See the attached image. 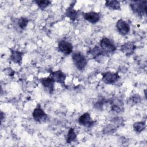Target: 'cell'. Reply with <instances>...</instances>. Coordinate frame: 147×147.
<instances>
[{
  "instance_id": "6da1fadb",
  "label": "cell",
  "mask_w": 147,
  "mask_h": 147,
  "mask_svg": "<svg viewBox=\"0 0 147 147\" xmlns=\"http://www.w3.org/2000/svg\"><path fill=\"white\" fill-rule=\"evenodd\" d=\"M72 59L75 67L80 71L83 70L87 65V59L80 52H74L72 55Z\"/></svg>"
},
{
  "instance_id": "7a4b0ae2",
  "label": "cell",
  "mask_w": 147,
  "mask_h": 147,
  "mask_svg": "<svg viewBox=\"0 0 147 147\" xmlns=\"http://www.w3.org/2000/svg\"><path fill=\"white\" fill-rule=\"evenodd\" d=\"M146 1H133L130 6L132 11L138 16H143L146 13Z\"/></svg>"
},
{
  "instance_id": "3957f363",
  "label": "cell",
  "mask_w": 147,
  "mask_h": 147,
  "mask_svg": "<svg viewBox=\"0 0 147 147\" xmlns=\"http://www.w3.org/2000/svg\"><path fill=\"white\" fill-rule=\"evenodd\" d=\"M101 49L106 53H112L116 50V46L110 39L107 37L102 38L99 42Z\"/></svg>"
},
{
  "instance_id": "277c9868",
  "label": "cell",
  "mask_w": 147,
  "mask_h": 147,
  "mask_svg": "<svg viewBox=\"0 0 147 147\" xmlns=\"http://www.w3.org/2000/svg\"><path fill=\"white\" fill-rule=\"evenodd\" d=\"M120 76L118 72H106L102 74V80L107 84H113L115 83L119 79Z\"/></svg>"
},
{
  "instance_id": "5b68a950",
  "label": "cell",
  "mask_w": 147,
  "mask_h": 147,
  "mask_svg": "<svg viewBox=\"0 0 147 147\" xmlns=\"http://www.w3.org/2000/svg\"><path fill=\"white\" fill-rule=\"evenodd\" d=\"M57 48L59 51L66 55H69L73 51V46L72 44L65 40L60 41Z\"/></svg>"
},
{
  "instance_id": "8992f818",
  "label": "cell",
  "mask_w": 147,
  "mask_h": 147,
  "mask_svg": "<svg viewBox=\"0 0 147 147\" xmlns=\"http://www.w3.org/2000/svg\"><path fill=\"white\" fill-rule=\"evenodd\" d=\"M79 123L86 127H91L92 126L95 122L92 119L90 114L88 113H84L78 119Z\"/></svg>"
},
{
  "instance_id": "52a82bcc",
  "label": "cell",
  "mask_w": 147,
  "mask_h": 147,
  "mask_svg": "<svg viewBox=\"0 0 147 147\" xmlns=\"http://www.w3.org/2000/svg\"><path fill=\"white\" fill-rule=\"evenodd\" d=\"M116 27L118 32L121 35H126L130 32L129 24L122 19H120L117 21L116 24Z\"/></svg>"
},
{
  "instance_id": "ba28073f",
  "label": "cell",
  "mask_w": 147,
  "mask_h": 147,
  "mask_svg": "<svg viewBox=\"0 0 147 147\" xmlns=\"http://www.w3.org/2000/svg\"><path fill=\"white\" fill-rule=\"evenodd\" d=\"M33 119L37 122H41L45 121L47 119V115L41 107H38L34 109L32 113Z\"/></svg>"
},
{
  "instance_id": "9c48e42d",
  "label": "cell",
  "mask_w": 147,
  "mask_h": 147,
  "mask_svg": "<svg viewBox=\"0 0 147 147\" xmlns=\"http://www.w3.org/2000/svg\"><path fill=\"white\" fill-rule=\"evenodd\" d=\"M40 82L44 87L46 88L50 93H52L53 91L55 82L51 76L47 78H41L40 79Z\"/></svg>"
},
{
  "instance_id": "30bf717a",
  "label": "cell",
  "mask_w": 147,
  "mask_h": 147,
  "mask_svg": "<svg viewBox=\"0 0 147 147\" xmlns=\"http://www.w3.org/2000/svg\"><path fill=\"white\" fill-rule=\"evenodd\" d=\"M50 76L53 78L55 82L59 83L63 86L65 84L66 75L61 71L58 70L56 71L51 72Z\"/></svg>"
},
{
  "instance_id": "8fae6325",
  "label": "cell",
  "mask_w": 147,
  "mask_h": 147,
  "mask_svg": "<svg viewBox=\"0 0 147 147\" xmlns=\"http://www.w3.org/2000/svg\"><path fill=\"white\" fill-rule=\"evenodd\" d=\"M84 18L86 21L91 24H96L99 21L100 15L97 12L90 11L84 14Z\"/></svg>"
},
{
  "instance_id": "7c38bea8",
  "label": "cell",
  "mask_w": 147,
  "mask_h": 147,
  "mask_svg": "<svg viewBox=\"0 0 147 147\" xmlns=\"http://www.w3.org/2000/svg\"><path fill=\"white\" fill-rule=\"evenodd\" d=\"M75 3H76V1H75L74 2H72L69 5V6L66 9V11H65L66 16L72 21H75L78 17L79 11L78 10H75L74 8V6Z\"/></svg>"
},
{
  "instance_id": "4fadbf2b",
  "label": "cell",
  "mask_w": 147,
  "mask_h": 147,
  "mask_svg": "<svg viewBox=\"0 0 147 147\" xmlns=\"http://www.w3.org/2000/svg\"><path fill=\"white\" fill-rule=\"evenodd\" d=\"M136 48V45L133 42H127L122 45L121 51L126 55L128 56L133 53Z\"/></svg>"
},
{
  "instance_id": "5bb4252c",
  "label": "cell",
  "mask_w": 147,
  "mask_h": 147,
  "mask_svg": "<svg viewBox=\"0 0 147 147\" xmlns=\"http://www.w3.org/2000/svg\"><path fill=\"white\" fill-rule=\"evenodd\" d=\"M23 54L24 53L22 52L11 49V55L10 59L14 63L20 64L22 62Z\"/></svg>"
},
{
  "instance_id": "9a60e30c",
  "label": "cell",
  "mask_w": 147,
  "mask_h": 147,
  "mask_svg": "<svg viewBox=\"0 0 147 147\" xmlns=\"http://www.w3.org/2000/svg\"><path fill=\"white\" fill-rule=\"evenodd\" d=\"M90 53L94 59H96L97 57L101 56H105L107 54L105 51H103L100 47L97 46H95L94 48H92L90 51Z\"/></svg>"
},
{
  "instance_id": "2e32d148",
  "label": "cell",
  "mask_w": 147,
  "mask_h": 147,
  "mask_svg": "<svg viewBox=\"0 0 147 147\" xmlns=\"http://www.w3.org/2000/svg\"><path fill=\"white\" fill-rule=\"evenodd\" d=\"M105 5L110 9L114 10H118L121 9V5L119 1L116 0L106 1Z\"/></svg>"
},
{
  "instance_id": "e0dca14e",
  "label": "cell",
  "mask_w": 147,
  "mask_h": 147,
  "mask_svg": "<svg viewBox=\"0 0 147 147\" xmlns=\"http://www.w3.org/2000/svg\"><path fill=\"white\" fill-rule=\"evenodd\" d=\"M77 135L75 133L74 129L73 128H70L69 129L68 134L67 136V138H66V141L67 143L70 144L74 141H75L76 139Z\"/></svg>"
},
{
  "instance_id": "ac0fdd59",
  "label": "cell",
  "mask_w": 147,
  "mask_h": 147,
  "mask_svg": "<svg viewBox=\"0 0 147 147\" xmlns=\"http://www.w3.org/2000/svg\"><path fill=\"white\" fill-rule=\"evenodd\" d=\"M123 105L121 101H113L111 104V110L117 113H120L123 111Z\"/></svg>"
},
{
  "instance_id": "d6986e66",
  "label": "cell",
  "mask_w": 147,
  "mask_h": 147,
  "mask_svg": "<svg viewBox=\"0 0 147 147\" xmlns=\"http://www.w3.org/2000/svg\"><path fill=\"white\" fill-rule=\"evenodd\" d=\"M146 127L145 122H137L133 124V129L137 133H141L142 131Z\"/></svg>"
},
{
  "instance_id": "ffe728a7",
  "label": "cell",
  "mask_w": 147,
  "mask_h": 147,
  "mask_svg": "<svg viewBox=\"0 0 147 147\" xmlns=\"http://www.w3.org/2000/svg\"><path fill=\"white\" fill-rule=\"evenodd\" d=\"M35 3L41 9H44L50 5L51 2L48 0H37L35 1Z\"/></svg>"
},
{
  "instance_id": "44dd1931",
  "label": "cell",
  "mask_w": 147,
  "mask_h": 147,
  "mask_svg": "<svg viewBox=\"0 0 147 147\" xmlns=\"http://www.w3.org/2000/svg\"><path fill=\"white\" fill-rule=\"evenodd\" d=\"M29 20L27 18L21 17L18 20V25L21 29H25L26 26L28 25Z\"/></svg>"
},
{
  "instance_id": "7402d4cb",
  "label": "cell",
  "mask_w": 147,
  "mask_h": 147,
  "mask_svg": "<svg viewBox=\"0 0 147 147\" xmlns=\"http://www.w3.org/2000/svg\"><path fill=\"white\" fill-rule=\"evenodd\" d=\"M141 100V98L140 96H139V95L138 94H135L133 96H132L130 98V101L133 103H136L139 102Z\"/></svg>"
},
{
  "instance_id": "603a6c76",
  "label": "cell",
  "mask_w": 147,
  "mask_h": 147,
  "mask_svg": "<svg viewBox=\"0 0 147 147\" xmlns=\"http://www.w3.org/2000/svg\"><path fill=\"white\" fill-rule=\"evenodd\" d=\"M4 72H5V74L9 76H13L14 74V71L10 68H6L5 70H4Z\"/></svg>"
}]
</instances>
